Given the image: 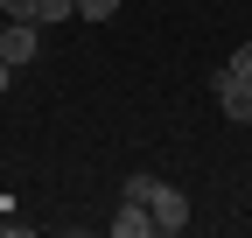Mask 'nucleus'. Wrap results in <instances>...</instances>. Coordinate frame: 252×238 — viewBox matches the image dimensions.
I'll list each match as a JSON object with an SVG mask.
<instances>
[{"label": "nucleus", "instance_id": "obj_3", "mask_svg": "<svg viewBox=\"0 0 252 238\" xmlns=\"http://www.w3.org/2000/svg\"><path fill=\"white\" fill-rule=\"evenodd\" d=\"M147 210H154V231H168V238H175V231H189V196H182V189H168V182L147 196Z\"/></svg>", "mask_w": 252, "mask_h": 238}, {"label": "nucleus", "instance_id": "obj_8", "mask_svg": "<svg viewBox=\"0 0 252 238\" xmlns=\"http://www.w3.org/2000/svg\"><path fill=\"white\" fill-rule=\"evenodd\" d=\"M224 70H231V77H245V84H252V42H238V56H231V63H224Z\"/></svg>", "mask_w": 252, "mask_h": 238}, {"label": "nucleus", "instance_id": "obj_2", "mask_svg": "<svg viewBox=\"0 0 252 238\" xmlns=\"http://www.w3.org/2000/svg\"><path fill=\"white\" fill-rule=\"evenodd\" d=\"M0 56H7L14 70H28V63L42 56V28H35V21H7V28H0Z\"/></svg>", "mask_w": 252, "mask_h": 238}, {"label": "nucleus", "instance_id": "obj_7", "mask_svg": "<svg viewBox=\"0 0 252 238\" xmlns=\"http://www.w3.org/2000/svg\"><path fill=\"white\" fill-rule=\"evenodd\" d=\"M154 189H161V175H126V196H133V203H147Z\"/></svg>", "mask_w": 252, "mask_h": 238}, {"label": "nucleus", "instance_id": "obj_10", "mask_svg": "<svg viewBox=\"0 0 252 238\" xmlns=\"http://www.w3.org/2000/svg\"><path fill=\"white\" fill-rule=\"evenodd\" d=\"M7 84H14V63H7V56H0V91H7Z\"/></svg>", "mask_w": 252, "mask_h": 238}, {"label": "nucleus", "instance_id": "obj_9", "mask_svg": "<svg viewBox=\"0 0 252 238\" xmlns=\"http://www.w3.org/2000/svg\"><path fill=\"white\" fill-rule=\"evenodd\" d=\"M0 14L7 21H35V0H0Z\"/></svg>", "mask_w": 252, "mask_h": 238}, {"label": "nucleus", "instance_id": "obj_4", "mask_svg": "<svg viewBox=\"0 0 252 238\" xmlns=\"http://www.w3.org/2000/svg\"><path fill=\"white\" fill-rule=\"evenodd\" d=\"M154 231V210L147 203H133V196H119V217H112V238H147Z\"/></svg>", "mask_w": 252, "mask_h": 238}, {"label": "nucleus", "instance_id": "obj_6", "mask_svg": "<svg viewBox=\"0 0 252 238\" xmlns=\"http://www.w3.org/2000/svg\"><path fill=\"white\" fill-rule=\"evenodd\" d=\"M119 0H77V21H112Z\"/></svg>", "mask_w": 252, "mask_h": 238}, {"label": "nucleus", "instance_id": "obj_5", "mask_svg": "<svg viewBox=\"0 0 252 238\" xmlns=\"http://www.w3.org/2000/svg\"><path fill=\"white\" fill-rule=\"evenodd\" d=\"M77 21V0H35V28H63Z\"/></svg>", "mask_w": 252, "mask_h": 238}, {"label": "nucleus", "instance_id": "obj_1", "mask_svg": "<svg viewBox=\"0 0 252 238\" xmlns=\"http://www.w3.org/2000/svg\"><path fill=\"white\" fill-rule=\"evenodd\" d=\"M210 91H217V112H224L231 126H252V84H245V77L210 70Z\"/></svg>", "mask_w": 252, "mask_h": 238}]
</instances>
